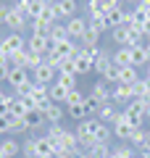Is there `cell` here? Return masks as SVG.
<instances>
[{
  "instance_id": "836d02e7",
  "label": "cell",
  "mask_w": 150,
  "mask_h": 158,
  "mask_svg": "<svg viewBox=\"0 0 150 158\" xmlns=\"http://www.w3.org/2000/svg\"><path fill=\"white\" fill-rule=\"evenodd\" d=\"M100 106H103V103H100L92 92H90V95H84V108H87V116H98Z\"/></svg>"
},
{
  "instance_id": "8fae6325",
  "label": "cell",
  "mask_w": 150,
  "mask_h": 158,
  "mask_svg": "<svg viewBox=\"0 0 150 158\" xmlns=\"http://www.w3.org/2000/svg\"><path fill=\"white\" fill-rule=\"evenodd\" d=\"M119 113H121V108L116 106V103H103V106H100V111H98V118L100 121H103V124H113V121H116L119 118Z\"/></svg>"
},
{
  "instance_id": "c3c4849f",
  "label": "cell",
  "mask_w": 150,
  "mask_h": 158,
  "mask_svg": "<svg viewBox=\"0 0 150 158\" xmlns=\"http://www.w3.org/2000/svg\"><path fill=\"white\" fill-rule=\"evenodd\" d=\"M140 0H124V6H137Z\"/></svg>"
},
{
  "instance_id": "74e56055",
  "label": "cell",
  "mask_w": 150,
  "mask_h": 158,
  "mask_svg": "<svg viewBox=\"0 0 150 158\" xmlns=\"http://www.w3.org/2000/svg\"><path fill=\"white\" fill-rule=\"evenodd\" d=\"M32 3H34V0H13L11 6H13V8H16V11H19V13H24V16H27V19H29V11H32Z\"/></svg>"
},
{
  "instance_id": "f907efd6",
  "label": "cell",
  "mask_w": 150,
  "mask_h": 158,
  "mask_svg": "<svg viewBox=\"0 0 150 158\" xmlns=\"http://www.w3.org/2000/svg\"><path fill=\"white\" fill-rule=\"evenodd\" d=\"M145 69H148V74H145V77H150V63H148V66H145Z\"/></svg>"
},
{
  "instance_id": "7a4b0ae2",
  "label": "cell",
  "mask_w": 150,
  "mask_h": 158,
  "mask_svg": "<svg viewBox=\"0 0 150 158\" xmlns=\"http://www.w3.org/2000/svg\"><path fill=\"white\" fill-rule=\"evenodd\" d=\"M24 48H27V40H24V34H19V32H8V34L0 37V53L8 56V58H11L13 53L24 50Z\"/></svg>"
},
{
  "instance_id": "2e32d148",
  "label": "cell",
  "mask_w": 150,
  "mask_h": 158,
  "mask_svg": "<svg viewBox=\"0 0 150 158\" xmlns=\"http://www.w3.org/2000/svg\"><path fill=\"white\" fill-rule=\"evenodd\" d=\"M24 118H27L29 132H37V129H45V127H48V121H45V113H42V111H29Z\"/></svg>"
},
{
  "instance_id": "6da1fadb",
  "label": "cell",
  "mask_w": 150,
  "mask_h": 158,
  "mask_svg": "<svg viewBox=\"0 0 150 158\" xmlns=\"http://www.w3.org/2000/svg\"><path fill=\"white\" fill-rule=\"evenodd\" d=\"M121 111H124V118H127L134 129L148 124V116H145V100H140V98H134V100L129 103V106H124Z\"/></svg>"
},
{
  "instance_id": "f35d334b",
  "label": "cell",
  "mask_w": 150,
  "mask_h": 158,
  "mask_svg": "<svg viewBox=\"0 0 150 158\" xmlns=\"http://www.w3.org/2000/svg\"><path fill=\"white\" fill-rule=\"evenodd\" d=\"M111 140H113L111 127H108V124H100V129H98V142H108V145H111Z\"/></svg>"
},
{
  "instance_id": "ffe728a7",
  "label": "cell",
  "mask_w": 150,
  "mask_h": 158,
  "mask_svg": "<svg viewBox=\"0 0 150 158\" xmlns=\"http://www.w3.org/2000/svg\"><path fill=\"white\" fill-rule=\"evenodd\" d=\"M32 100L37 103L40 111H42L45 106H50V103H53V100H50V90H48V87H42V85H37V87L32 90Z\"/></svg>"
},
{
  "instance_id": "f6af8a7d",
  "label": "cell",
  "mask_w": 150,
  "mask_h": 158,
  "mask_svg": "<svg viewBox=\"0 0 150 158\" xmlns=\"http://www.w3.org/2000/svg\"><path fill=\"white\" fill-rule=\"evenodd\" d=\"M145 116H148V121H150V98L145 100Z\"/></svg>"
},
{
  "instance_id": "db71d44e",
  "label": "cell",
  "mask_w": 150,
  "mask_h": 158,
  "mask_svg": "<svg viewBox=\"0 0 150 158\" xmlns=\"http://www.w3.org/2000/svg\"><path fill=\"white\" fill-rule=\"evenodd\" d=\"M134 158H142V156H134Z\"/></svg>"
},
{
  "instance_id": "1f68e13d",
  "label": "cell",
  "mask_w": 150,
  "mask_h": 158,
  "mask_svg": "<svg viewBox=\"0 0 150 158\" xmlns=\"http://www.w3.org/2000/svg\"><path fill=\"white\" fill-rule=\"evenodd\" d=\"M66 116H71L77 124H79V121H84V118H90V116H87V108H84V103H79V106H69V108H66Z\"/></svg>"
},
{
  "instance_id": "e575fe53",
  "label": "cell",
  "mask_w": 150,
  "mask_h": 158,
  "mask_svg": "<svg viewBox=\"0 0 150 158\" xmlns=\"http://www.w3.org/2000/svg\"><path fill=\"white\" fill-rule=\"evenodd\" d=\"M113 156L116 158H134V156H140L137 150H134L129 142H124V145H119V148H113Z\"/></svg>"
},
{
  "instance_id": "f5cc1de1",
  "label": "cell",
  "mask_w": 150,
  "mask_h": 158,
  "mask_svg": "<svg viewBox=\"0 0 150 158\" xmlns=\"http://www.w3.org/2000/svg\"><path fill=\"white\" fill-rule=\"evenodd\" d=\"M0 158H8V156H6V153H3V150H0Z\"/></svg>"
},
{
  "instance_id": "44dd1931",
  "label": "cell",
  "mask_w": 150,
  "mask_h": 158,
  "mask_svg": "<svg viewBox=\"0 0 150 158\" xmlns=\"http://www.w3.org/2000/svg\"><path fill=\"white\" fill-rule=\"evenodd\" d=\"M48 90H50V100H53V103H61V106H66V98H69V92H71V90H66V87L58 85V82H53Z\"/></svg>"
},
{
  "instance_id": "52a82bcc",
  "label": "cell",
  "mask_w": 150,
  "mask_h": 158,
  "mask_svg": "<svg viewBox=\"0 0 150 158\" xmlns=\"http://www.w3.org/2000/svg\"><path fill=\"white\" fill-rule=\"evenodd\" d=\"M27 24H29V19L24 16V13H19L16 8L11 6V11H8V16H6V21H3V27H8L11 32H19V34H21L24 29H27Z\"/></svg>"
},
{
  "instance_id": "e0dca14e",
  "label": "cell",
  "mask_w": 150,
  "mask_h": 158,
  "mask_svg": "<svg viewBox=\"0 0 150 158\" xmlns=\"http://www.w3.org/2000/svg\"><path fill=\"white\" fill-rule=\"evenodd\" d=\"M132 50V66L134 69H145L150 63V56H148V50H145V45H137V48H129Z\"/></svg>"
},
{
  "instance_id": "d6986e66",
  "label": "cell",
  "mask_w": 150,
  "mask_h": 158,
  "mask_svg": "<svg viewBox=\"0 0 150 158\" xmlns=\"http://www.w3.org/2000/svg\"><path fill=\"white\" fill-rule=\"evenodd\" d=\"M106 19H108V24H111V29L124 27V24H129V11L127 8H116V11H111Z\"/></svg>"
},
{
  "instance_id": "ab89813d",
  "label": "cell",
  "mask_w": 150,
  "mask_h": 158,
  "mask_svg": "<svg viewBox=\"0 0 150 158\" xmlns=\"http://www.w3.org/2000/svg\"><path fill=\"white\" fill-rule=\"evenodd\" d=\"M21 156H24V158H34V137H27V140H24Z\"/></svg>"
},
{
  "instance_id": "60d3db41",
  "label": "cell",
  "mask_w": 150,
  "mask_h": 158,
  "mask_svg": "<svg viewBox=\"0 0 150 158\" xmlns=\"http://www.w3.org/2000/svg\"><path fill=\"white\" fill-rule=\"evenodd\" d=\"M11 61H6V63H0V82H8V74H11Z\"/></svg>"
},
{
  "instance_id": "9a60e30c",
  "label": "cell",
  "mask_w": 150,
  "mask_h": 158,
  "mask_svg": "<svg viewBox=\"0 0 150 158\" xmlns=\"http://www.w3.org/2000/svg\"><path fill=\"white\" fill-rule=\"evenodd\" d=\"M53 156H56V150H53V145L45 140V135L34 137V158H53Z\"/></svg>"
},
{
  "instance_id": "11a10c76",
  "label": "cell",
  "mask_w": 150,
  "mask_h": 158,
  "mask_svg": "<svg viewBox=\"0 0 150 158\" xmlns=\"http://www.w3.org/2000/svg\"><path fill=\"white\" fill-rule=\"evenodd\" d=\"M148 129H150V121H148Z\"/></svg>"
},
{
  "instance_id": "277c9868",
  "label": "cell",
  "mask_w": 150,
  "mask_h": 158,
  "mask_svg": "<svg viewBox=\"0 0 150 158\" xmlns=\"http://www.w3.org/2000/svg\"><path fill=\"white\" fill-rule=\"evenodd\" d=\"M53 8H56V16H58V21H69V19H74V16H79V3L77 0H56L53 3Z\"/></svg>"
},
{
  "instance_id": "bcb514c9",
  "label": "cell",
  "mask_w": 150,
  "mask_h": 158,
  "mask_svg": "<svg viewBox=\"0 0 150 158\" xmlns=\"http://www.w3.org/2000/svg\"><path fill=\"white\" fill-rule=\"evenodd\" d=\"M140 156H142V158H150V148H145V150H140Z\"/></svg>"
},
{
  "instance_id": "5b68a950",
  "label": "cell",
  "mask_w": 150,
  "mask_h": 158,
  "mask_svg": "<svg viewBox=\"0 0 150 158\" xmlns=\"http://www.w3.org/2000/svg\"><path fill=\"white\" fill-rule=\"evenodd\" d=\"M87 27H90V19L87 16H74V19H69L66 21V29H69V40H74V42H79V40L84 37V32H87Z\"/></svg>"
},
{
  "instance_id": "83f0119b",
  "label": "cell",
  "mask_w": 150,
  "mask_h": 158,
  "mask_svg": "<svg viewBox=\"0 0 150 158\" xmlns=\"http://www.w3.org/2000/svg\"><path fill=\"white\" fill-rule=\"evenodd\" d=\"M45 63V56L42 53H34L27 48V61H24V69H29V71H34V69H40Z\"/></svg>"
},
{
  "instance_id": "b9f144b4",
  "label": "cell",
  "mask_w": 150,
  "mask_h": 158,
  "mask_svg": "<svg viewBox=\"0 0 150 158\" xmlns=\"http://www.w3.org/2000/svg\"><path fill=\"white\" fill-rule=\"evenodd\" d=\"M8 11H11V3H6V0H0V27H3V21H6Z\"/></svg>"
},
{
  "instance_id": "7402d4cb",
  "label": "cell",
  "mask_w": 150,
  "mask_h": 158,
  "mask_svg": "<svg viewBox=\"0 0 150 158\" xmlns=\"http://www.w3.org/2000/svg\"><path fill=\"white\" fill-rule=\"evenodd\" d=\"M140 79V74H137V69L134 66H124L121 71H119V85H127V87H132L134 82Z\"/></svg>"
},
{
  "instance_id": "816d5d0a",
  "label": "cell",
  "mask_w": 150,
  "mask_h": 158,
  "mask_svg": "<svg viewBox=\"0 0 150 158\" xmlns=\"http://www.w3.org/2000/svg\"><path fill=\"white\" fill-rule=\"evenodd\" d=\"M42 3H48V6H50V3H56V0H42Z\"/></svg>"
},
{
  "instance_id": "d590c367",
  "label": "cell",
  "mask_w": 150,
  "mask_h": 158,
  "mask_svg": "<svg viewBox=\"0 0 150 158\" xmlns=\"http://www.w3.org/2000/svg\"><path fill=\"white\" fill-rule=\"evenodd\" d=\"M119 71H121V69H119L116 63H111V66L103 71V77H100V79H106L108 85H119Z\"/></svg>"
},
{
  "instance_id": "8d00e7d4",
  "label": "cell",
  "mask_w": 150,
  "mask_h": 158,
  "mask_svg": "<svg viewBox=\"0 0 150 158\" xmlns=\"http://www.w3.org/2000/svg\"><path fill=\"white\" fill-rule=\"evenodd\" d=\"M79 103H84V92L77 87V90L69 92V98H66V108H69V106H79Z\"/></svg>"
},
{
  "instance_id": "681fc988",
  "label": "cell",
  "mask_w": 150,
  "mask_h": 158,
  "mask_svg": "<svg viewBox=\"0 0 150 158\" xmlns=\"http://www.w3.org/2000/svg\"><path fill=\"white\" fill-rule=\"evenodd\" d=\"M53 158H69V156H66V153H56V156H53Z\"/></svg>"
},
{
  "instance_id": "f546056e",
  "label": "cell",
  "mask_w": 150,
  "mask_h": 158,
  "mask_svg": "<svg viewBox=\"0 0 150 158\" xmlns=\"http://www.w3.org/2000/svg\"><path fill=\"white\" fill-rule=\"evenodd\" d=\"M100 45V34L95 32L92 27H87V32H84V37L79 40V48H98Z\"/></svg>"
},
{
  "instance_id": "f1b7e54d",
  "label": "cell",
  "mask_w": 150,
  "mask_h": 158,
  "mask_svg": "<svg viewBox=\"0 0 150 158\" xmlns=\"http://www.w3.org/2000/svg\"><path fill=\"white\" fill-rule=\"evenodd\" d=\"M50 40L53 42H66L69 40V29H66V21H58V24H53V32H50Z\"/></svg>"
},
{
  "instance_id": "603a6c76",
  "label": "cell",
  "mask_w": 150,
  "mask_h": 158,
  "mask_svg": "<svg viewBox=\"0 0 150 158\" xmlns=\"http://www.w3.org/2000/svg\"><path fill=\"white\" fill-rule=\"evenodd\" d=\"M145 137H148V127H137V129L132 132V137H129V145L140 153L145 148Z\"/></svg>"
},
{
  "instance_id": "7bdbcfd3",
  "label": "cell",
  "mask_w": 150,
  "mask_h": 158,
  "mask_svg": "<svg viewBox=\"0 0 150 158\" xmlns=\"http://www.w3.org/2000/svg\"><path fill=\"white\" fill-rule=\"evenodd\" d=\"M11 98H13L11 92H6L3 87H0V106H6V108H8V103H11Z\"/></svg>"
},
{
  "instance_id": "30bf717a",
  "label": "cell",
  "mask_w": 150,
  "mask_h": 158,
  "mask_svg": "<svg viewBox=\"0 0 150 158\" xmlns=\"http://www.w3.org/2000/svg\"><path fill=\"white\" fill-rule=\"evenodd\" d=\"M42 113H45V121H48V124H61L63 116H66V106H61V103H50V106L42 108Z\"/></svg>"
},
{
  "instance_id": "8992f818",
  "label": "cell",
  "mask_w": 150,
  "mask_h": 158,
  "mask_svg": "<svg viewBox=\"0 0 150 158\" xmlns=\"http://www.w3.org/2000/svg\"><path fill=\"white\" fill-rule=\"evenodd\" d=\"M111 132H113V137L116 140H121V142H129V137H132V132H134V127L129 124L127 118H124V111L119 113V118L111 124Z\"/></svg>"
},
{
  "instance_id": "4316f807",
  "label": "cell",
  "mask_w": 150,
  "mask_h": 158,
  "mask_svg": "<svg viewBox=\"0 0 150 158\" xmlns=\"http://www.w3.org/2000/svg\"><path fill=\"white\" fill-rule=\"evenodd\" d=\"M29 27H32V34H37V37H50V32H53V24L42 21V19L29 21Z\"/></svg>"
},
{
  "instance_id": "d6a6232c",
  "label": "cell",
  "mask_w": 150,
  "mask_h": 158,
  "mask_svg": "<svg viewBox=\"0 0 150 158\" xmlns=\"http://www.w3.org/2000/svg\"><path fill=\"white\" fill-rule=\"evenodd\" d=\"M90 27H92L98 34H106L108 29H111V24H108L106 16H90Z\"/></svg>"
},
{
  "instance_id": "4dcf8cb0",
  "label": "cell",
  "mask_w": 150,
  "mask_h": 158,
  "mask_svg": "<svg viewBox=\"0 0 150 158\" xmlns=\"http://www.w3.org/2000/svg\"><path fill=\"white\" fill-rule=\"evenodd\" d=\"M132 95L140 98V100H148V98H150V90H148V82H145V77L137 79V82L132 85Z\"/></svg>"
},
{
  "instance_id": "9c48e42d",
  "label": "cell",
  "mask_w": 150,
  "mask_h": 158,
  "mask_svg": "<svg viewBox=\"0 0 150 158\" xmlns=\"http://www.w3.org/2000/svg\"><path fill=\"white\" fill-rule=\"evenodd\" d=\"M132 100H134V95H132V87H127V85H113L111 103H116L119 108H124V106H129Z\"/></svg>"
},
{
  "instance_id": "4fadbf2b",
  "label": "cell",
  "mask_w": 150,
  "mask_h": 158,
  "mask_svg": "<svg viewBox=\"0 0 150 158\" xmlns=\"http://www.w3.org/2000/svg\"><path fill=\"white\" fill-rule=\"evenodd\" d=\"M111 92H113V85H108L106 79H98V82L92 85V95L98 98L100 103H108V100H111Z\"/></svg>"
},
{
  "instance_id": "ee69618b",
  "label": "cell",
  "mask_w": 150,
  "mask_h": 158,
  "mask_svg": "<svg viewBox=\"0 0 150 158\" xmlns=\"http://www.w3.org/2000/svg\"><path fill=\"white\" fill-rule=\"evenodd\" d=\"M3 132H8V118H6V113H0V135Z\"/></svg>"
},
{
  "instance_id": "3957f363",
  "label": "cell",
  "mask_w": 150,
  "mask_h": 158,
  "mask_svg": "<svg viewBox=\"0 0 150 158\" xmlns=\"http://www.w3.org/2000/svg\"><path fill=\"white\" fill-rule=\"evenodd\" d=\"M32 79H34V85L50 87V85H53V82L58 79V69H56V66H50V63L45 61L40 69H34V71H32Z\"/></svg>"
},
{
  "instance_id": "d4e9b609",
  "label": "cell",
  "mask_w": 150,
  "mask_h": 158,
  "mask_svg": "<svg viewBox=\"0 0 150 158\" xmlns=\"http://www.w3.org/2000/svg\"><path fill=\"white\" fill-rule=\"evenodd\" d=\"M56 82H58V85H63L66 90H77V87H79V77H77V74H71V71H58Z\"/></svg>"
},
{
  "instance_id": "ac0fdd59",
  "label": "cell",
  "mask_w": 150,
  "mask_h": 158,
  "mask_svg": "<svg viewBox=\"0 0 150 158\" xmlns=\"http://www.w3.org/2000/svg\"><path fill=\"white\" fill-rule=\"evenodd\" d=\"M0 150L8 158H16V156H21V142L16 137H6V140H0Z\"/></svg>"
},
{
  "instance_id": "7c38bea8",
  "label": "cell",
  "mask_w": 150,
  "mask_h": 158,
  "mask_svg": "<svg viewBox=\"0 0 150 158\" xmlns=\"http://www.w3.org/2000/svg\"><path fill=\"white\" fill-rule=\"evenodd\" d=\"M74 71H77V77H84V74H92L95 71V66H92V61H90L87 56H84L82 50L74 56Z\"/></svg>"
},
{
  "instance_id": "7dc6e473",
  "label": "cell",
  "mask_w": 150,
  "mask_h": 158,
  "mask_svg": "<svg viewBox=\"0 0 150 158\" xmlns=\"http://www.w3.org/2000/svg\"><path fill=\"white\" fill-rule=\"evenodd\" d=\"M145 148H150V129H148V137H145ZM142 148V150H145Z\"/></svg>"
},
{
  "instance_id": "cb8c5ba5",
  "label": "cell",
  "mask_w": 150,
  "mask_h": 158,
  "mask_svg": "<svg viewBox=\"0 0 150 158\" xmlns=\"http://www.w3.org/2000/svg\"><path fill=\"white\" fill-rule=\"evenodd\" d=\"M87 156L90 158H111L113 156V148L108 145V142H98V145H92L87 150Z\"/></svg>"
},
{
  "instance_id": "5bb4252c",
  "label": "cell",
  "mask_w": 150,
  "mask_h": 158,
  "mask_svg": "<svg viewBox=\"0 0 150 158\" xmlns=\"http://www.w3.org/2000/svg\"><path fill=\"white\" fill-rule=\"evenodd\" d=\"M6 118H8V135H21V132H29L27 118H24V116H13V113L8 111Z\"/></svg>"
},
{
  "instance_id": "ba28073f",
  "label": "cell",
  "mask_w": 150,
  "mask_h": 158,
  "mask_svg": "<svg viewBox=\"0 0 150 158\" xmlns=\"http://www.w3.org/2000/svg\"><path fill=\"white\" fill-rule=\"evenodd\" d=\"M27 82H32V71H29V69H24V66L11 69V74H8V85H11V90H13V92L21 90Z\"/></svg>"
},
{
  "instance_id": "484cf974",
  "label": "cell",
  "mask_w": 150,
  "mask_h": 158,
  "mask_svg": "<svg viewBox=\"0 0 150 158\" xmlns=\"http://www.w3.org/2000/svg\"><path fill=\"white\" fill-rule=\"evenodd\" d=\"M113 63H116L119 69L132 66V50H129V48H116V53H113Z\"/></svg>"
}]
</instances>
